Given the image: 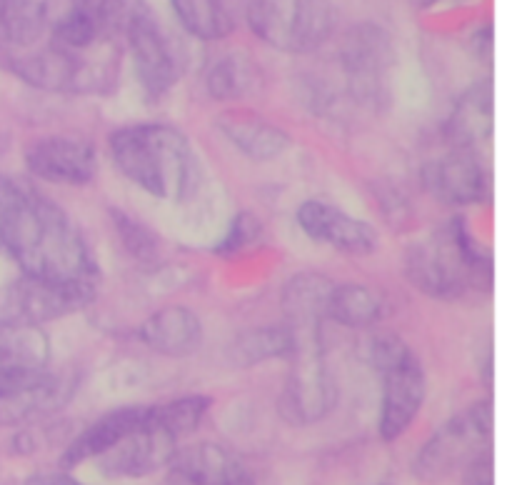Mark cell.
<instances>
[{
	"label": "cell",
	"mask_w": 512,
	"mask_h": 485,
	"mask_svg": "<svg viewBox=\"0 0 512 485\" xmlns=\"http://www.w3.org/2000/svg\"><path fill=\"white\" fill-rule=\"evenodd\" d=\"M408 345L398 338V335L390 333H378L373 338H368V343H363V358L365 363L373 365L378 373H383L385 368H390L393 363H398L405 353H408Z\"/></svg>",
	"instance_id": "34"
},
{
	"label": "cell",
	"mask_w": 512,
	"mask_h": 485,
	"mask_svg": "<svg viewBox=\"0 0 512 485\" xmlns=\"http://www.w3.org/2000/svg\"><path fill=\"white\" fill-rule=\"evenodd\" d=\"M145 405H123V408H115L110 413L100 415L95 423H90L88 428L80 430L65 450L60 453L58 465L60 470H73L78 465L88 463V460H98L100 455L108 453L110 448L120 443L128 433H133L140 423H143Z\"/></svg>",
	"instance_id": "20"
},
{
	"label": "cell",
	"mask_w": 512,
	"mask_h": 485,
	"mask_svg": "<svg viewBox=\"0 0 512 485\" xmlns=\"http://www.w3.org/2000/svg\"><path fill=\"white\" fill-rule=\"evenodd\" d=\"M263 85L258 63L245 53H228L205 70V90L220 103H238Z\"/></svg>",
	"instance_id": "25"
},
{
	"label": "cell",
	"mask_w": 512,
	"mask_h": 485,
	"mask_svg": "<svg viewBox=\"0 0 512 485\" xmlns=\"http://www.w3.org/2000/svg\"><path fill=\"white\" fill-rule=\"evenodd\" d=\"M25 485H85L83 480L75 478L70 470H45V473H35L25 480Z\"/></svg>",
	"instance_id": "38"
},
{
	"label": "cell",
	"mask_w": 512,
	"mask_h": 485,
	"mask_svg": "<svg viewBox=\"0 0 512 485\" xmlns=\"http://www.w3.org/2000/svg\"><path fill=\"white\" fill-rule=\"evenodd\" d=\"M385 315L380 290L365 283H335L328 300V320L345 328H373Z\"/></svg>",
	"instance_id": "26"
},
{
	"label": "cell",
	"mask_w": 512,
	"mask_h": 485,
	"mask_svg": "<svg viewBox=\"0 0 512 485\" xmlns=\"http://www.w3.org/2000/svg\"><path fill=\"white\" fill-rule=\"evenodd\" d=\"M93 45L70 50L50 43L48 48L18 55L10 63L13 73L33 88L50 93H108L118 75V45L103 38L98 53L90 55Z\"/></svg>",
	"instance_id": "4"
},
{
	"label": "cell",
	"mask_w": 512,
	"mask_h": 485,
	"mask_svg": "<svg viewBox=\"0 0 512 485\" xmlns=\"http://www.w3.org/2000/svg\"><path fill=\"white\" fill-rule=\"evenodd\" d=\"M45 35L40 0H0V48H30Z\"/></svg>",
	"instance_id": "28"
},
{
	"label": "cell",
	"mask_w": 512,
	"mask_h": 485,
	"mask_svg": "<svg viewBox=\"0 0 512 485\" xmlns=\"http://www.w3.org/2000/svg\"><path fill=\"white\" fill-rule=\"evenodd\" d=\"M138 338L165 358H188L203 343V320L185 305H165L143 320Z\"/></svg>",
	"instance_id": "21"
},
{
	"label": "cell",
	"mask_w": 512,
	"mask_h": 485,
	"mask_svg": "<svg viewBox=\"0 0 512 485\" xmlns=\"http://www.w3.org/2000/svg\"><path fill=\"white\" fill-rule=\"evenodd\" d=\"M23 190H25L23 183H18V180H13V178H8V175L0 173V233H3L10 213H13L15 205H18Z\"/></svg>",
	"instance_id": "36"
},
{
	"label": "cell",
	"mask_w": 512,
	"mask_h": 485,
	"mask_svg": "<svg viewBox=\"0 0 512 485\" xmlns=\"http://www.w3.org/2000/svg\"><path fill=\"white\" fill-rule=\"evenodd\" d=\"M380 375H383V393H380L378 435L383 443H398L423 410L428 378L413 350H408L398 363L385 368Z\"/></svg>",
	"instance_id": "12"
},
{
	"label": "cell",
	"mask_w": 512,
	"mask_h": 485,
	"mask_svg": "<svg viewBox=\"0 0 512 485\" xmlns=\"http://www.w3.org/2000/svg\"><path fill=\"white\" fill-rule=\"evenodd\" d=\"M43 15L45 33L60 48L83 50L105 38L95 0H45Z\"/></svg>",
	"instance_id": "23"
},
{
	"label": "cell",
	"mask_w": 512,
	"mask_h": 485,
	"mask_svg": "<svg viewBox=\"0 0 512 485\" xmlns=\"http://www.w3.org/2000/svg\"><path fill=\"white\" fill-rule=\"evenodd\" d=\"M123 40L133 53L135 73H138V80L148 98H160L178 83L180 73H183L178 45L170 40L153 10L145 13L138 23L130 25Z\"/></svg>",
	"instance_id": "14"
},
{
	"label": "cell",
	"mask_w": 512,
	"mask_h": 485,
	"mask_svg": "<svg viewBox=\"0 0 512 485\" xmlns=\"http://www.w3.org/2000/svg\"><path fill=\"white\" fill-rule=\"evenodd\" d=\"M115 168L133 185L170 203H183L200 185V163L183 130L168 123H135L108 140Z\"/></svg>",
	"instance_id": "2"
},
{
	"label": "cell",
	"mask_w": 512,
	"mask_h": 485,
	"mask_svg": "<svg viewBox=\"0 0 512 485\" xmlns=\"http://www.w3.org/2000/svg\"><path fill=\"white\" fill-rule=\"evenodd\" d=\"M210 405H213V398H208V395H180V398L150 405V413L165 428L173 430L180 440H185L200 428L205 415L210 413Z\"/></svg>",
	"instance_id": "30"
},
{
	"label": "cell",
	"mask_w": 512,
	"mask_h": 485,
	"mask_svg": "<svg viewBox=\"0 0 512 485\" xmlns=\"http://www.w3.org/2000/svg\"><path fill=\"white\" fill-rule=\"evenodd\" d=\"M73 393V380L58 373L43 370H20V373L0 375V425L38 423L40 418L53 415Z\"/></svg>",
	"instance_id": "11"
},
{
	"label": "cell",
	"mask_w": 512,
	"mask_h": 485,
	"mask_svg": "<svg viewBox=\"0 0 512 485\" xmlns=\"http://www.w3.org/2000/svg\"><path fill=\"white\" fill-rule=\"evenodd\" d=\"M260 235H263V223H260L258 215L248 213V210L238 213L230 220V228L225 233V238L220 240L218 253H240V250L258 243Z\"/></svg>",
	"instance_id": "33"
},
{
	"label": "cell",
	"mask_w": 512,
	"mask_h": 485,
	"mask_svg": "<svg viewBox=\"0 0 512 485\" xmlns=\"http://www.w3.org/2000/svg\"><path fill=\"white\" fill-rule=\"evenodd\" d=\"M298 225L310 240L340 253L368 255L378 250V230L373 225L325 200H305L298 208Z\"/></svg>",
	"instance_id": "17"
},
{
	"label": "cell",
	"mask_w": 512,
	"mask_h": 485,
	"mask_svg": "<svg viewBox=\"0 0 512 485\" xmlns=\"http://www.w3.org/2000/svg\"><path fill=\"white\" fill-rule=\"evenodd\" d=\"M373 485H393V483H373Z\"/></svg>",
	"instance_id": "40"
},
{
	"label": "cell",
	"mask_w": 512,
	"mask_h": 485,
	"mask_svg": "<svg viewBox=\"0 0 512 485\" xmlns=\"http://www.w3.org/2000/svg\"><path fill=\"white\" fill-rule=\"evenodd\" d=\"M25 165L35 178L55 185H88L98 173L95 148L73 135H48L25 148Z\"/></svg>",
	"instance_id": "16"
},
{
	"label": "cell",
	"mask_w": 512,
	"mask_h": 485,
	"mask_svg": "<svg viewBox=\"0 0 512 485\" xmlns=\"http://www.w3.org/2000/svg\"><path fill=\"white\" fill-rule=\"evenodd\" d=\"M0 250L30 278L98 285V263L75 220L28 185L0 233Z\"/></svg>",
	"instance_id": "1"
},
{
	"label": "cell",
	"mask_w": 512,
	"mask_h": 485,
	"mask_svg": "<svg viewBox=\"0 0 512 485\" xmlns=\"http://www.w3.org/2000/svg\"><path fill=\"white\" fill-rule=\"evenodd\" d=\"M50 363V340L40 325L0 318V375L43 370Z\"/></svg>",
	"instance_id": "24"
},
{
	"label": "cell",
	"mask_w": 512,
	"mask_h": 485,
	"mask_svg": "<svg viewBox=\"0 0 512 485\" xmlns=\"http://www.w3.org/2000/svg\"><path fill=\"white\" fill-rule=\"evenodd\" d=\"M98 3L100 30L105 38L123 40L130 25L138 23L145 13H150L148 0H95Z\"/></svg>",
	"instance_id": "31"
},
{
	"label": "cell",
	"mask_w": 512,
	"mask_h": 485,
	"mask_svg": "<svg viewBox=\"0 0 512 485\" xmlns=\"http://www.w3.org/2000/svg\"><path fill=\"white\" fill-rule=\"evenodd\" d=\"M183 440L165 428L158 418H153L150 405H145L143 423L125 435L115 448L98 458V470L105 478L113 480H138L160 473Z\"/></svg>",
	"instance_id": "10"
},
{
	"label": "cell",
	"mask_w": 512,
	"mask_h": 485,
	"mask_svg": "<svg viewBox=\"0 0 512 485\" xmlns=\"http://www.w3.org/2000/svg\"><path fill=\"white\" fill-rule=\"evenodd\" d=\"M493 443V403L478 400L445 420L415 453L413 475L423 483H435L448 478L455 470H463L465 463L490 450Z\"/></svg>",
	"instance_id": "5"
},
{
	"label": "cell",
	"mask_w": 512,
	"mask_h": 485,
	"mask_svg": "<svg viewBox=\"0 0 512 485\" xmlns=\"http://www.w3.org/2000/svg\"><path fill=\"white\" fill-rule=\"evenodd\" d=\"M95 290L98 285L55 283L20 273L18 280H10L0 290V318L43 328V323L88 308L95 300Z\"/></svg>",
	"instance_id": "8"
},
{
	"label": "cell",
	"mask_w": 512,
	"mask_h": 485,
	"mask_svg": "<svg viewBox=\"0 0 512 485\" xmlns=\"http://www.w3.org/2000/svg\"><path fill=\"white\" fill-rule=\"evenodd\" d=\"M405 275L428 298L458 300L468 293H490L493 255L475 240L463 218H455L410 245Z\"/></svg>",
	"instance_id": "3"
},
{
	"label": "cell",
	"mask_w": 512,
	"mask_h": 485,
	"mask_svg": "<svg viewBox=\"0 0 512 485\" xmlns=\"http://www.w3.org/2000/svg\"><path fill=\"white\" fill-rule=\"evenodd\" d=\"M245 18L260 40L285 53H313L335 28L330 0H250Z\"/></svg>",
	"instance_id": "6"
},
{
	"label": "cell",
	"mask_w": 512,
	"mask_h": 485,
	"mask_svg": "<svg viewBox=\"0 0 512 485\" xmlns=\"http://www.w3.org/2000/svg\"><path fill=\"white\" fill-rule=\"evenodd\" d=\"M290 353H293V335L285 323L243 330L228 348L230 363L238 368H253L268 360L290 358Z\"/></svg>",
	"instance_id": "27"
},
{
	"label": "cell",
	"mask_w": 512,
	"mask_h": 485,
	"mask_svg": "<svg viewBox=\"0 0 512 485\" xmlns=\"http://www.w3.org/2000/svg\"><path fill=\"white\" fill-rule=\"evenodd\" d=\"M340 65L350 95L363 105L385 100V78L393 65V40L380 25L358 23L340 40Z\"/></svg>",
	"instance_id": "9"
},
{
	"label": "cell",
	"mask_w": 512,
	"mask_h": 485,
	"mask_svg": "<svg viewBox=\"0 0 512 485\" xmlns=\"http://www.w3.org/2000/svg\"><path fill=\"white\" fill-rule=\"evenodd\" d=\"M463 485H495L493 450H483L463 465Z\"/></svg>",
	"instance_id": "35"
},
{
	"label": "cell",
	"mask_w": 512,
	"mask_h": 485,
	"mask_svg": "<svg viewBox=\"0 0 512 485\" xmlns=\"http://www.w3.org/2000/svg\"><path fill=\"white\" fill-rule=\"evenodd\" d=\"M410 5H415V8H433V5H440V3H463V0H408Z\"/></svg>",
	"instance_id": "39"
},
{
	"label": "cell",
	"mask_w": 512,
	"mask_h": 485,
	"mask_svg": "<svg viewBox=\"0 0 512 485\" xmlns=\"http://www.w3.org/2000/svg\"><path fill=\"white\" fill-rule=\"evenodd\" d=\"M493 83L480 80L470 85L453 105L448 123H445V135H448L453 148H465L480 153L488 148L493 140Z\"/></svg>",
	"instance_id": "22"
},
{
	"label": "cell",
	"mask_w": 512,
	"mask_h": 485,
	"mask_svg": "<svg viewBox=\"0 0 512 485\" xmlns=\"http://www.w3.org/2000/svg\"><path fill=\"white\" fill-rule=\"evenodd\" d=\"M113 225L118 230L120 240H123V248L128 250L130 258L140 260V263H153L160 255V240L158 235L150 228H145L140 220L130 218V215L113 210Z\"/></svg>",
	"instance_id": "32"
},
{
	"label": "cell",
	"mask_w": 512,
	"mask_h": 485,
	"mask_svg": "<svg viewBox=\"0 0 512 485\" xmlns=\"http://www.w3.org/2000/svg\"><path fill=\"white\" fill-rule=\"evenodd\" d=\"M470 43H473L475 58L483 65H490V60H493V28H490V25H483L480 30H475Z\"/></svg>",
	"instance_id": "37"
},
{
	"label": "cell",
	"mask_w": 512,
	"mask_h": 485,
	"mask_svg": "<svg viewBox=\"0 0 512 485\" xmlns=\"http://www.w3.org/2000/svg\"><path fill=\"white\" fill-rule=\"evenodd\" d=\"M160 473L158 485H255L245 460L213 440L180 445Z\"/></svg>",
	"instance_id": "13"
},
{
	"label": "cell",
	"mask_w": 512,
	"mask_h": 485,
	"mask_svg": "<svg viewBox=\"0 0 512 485\" xmlns=\"http://www.w3.org/2000/svg\"><path fill=\"white\" fill-rule=\"evenodd\" d=\"M290 370L278 398V413L293 428H310L338 405V380L325 363L323 340L295 343Z\"/></svg>",
	"instance_id": "7"
},
{
	"label": "cell",
	"mask_w": 512,
	"mask_h": 485,
	"mask_svg": "<svg viewBox=\"0 0 512 485\" xmlns=\"http://www.w3.org/2000/svg\"><path fill=\"white\" fill-rule=\"evenodd\" d=\"M423 183L430 195L448 205H480L490 198V180L480 153L453 148L428 160Z\"/></svg>",
	"instance_id": "15"
},
{
	"label": "cell",
	"mask_w": 512,
	"mask_h": 485,
	"mask_svg": "<svg viewBox=\"0 0 512 485\" xmlns=\"http://www.w3.org/2000/svg\"><path fill=\"white\" fill-rule=\"evenodd\" d=\"M170 5L183 28L200 40H220L235 30L225 0H170Z\"/></svg>",
	"instance_id": "29"
},
{
	"label": "cell",
	"mask_w": 512,
	"mask_h": 485,
	"mask_svg": "<svg viewBox=\"0 0 512 485\" xmlns=\"http://www.w3.org/2000/svg\"><path fill=\"white\" fill-rule=\"evenodd\" d=\"M218 133L235 150L255 163H268L280 158L293 145L290 135L278 123L248 108H228L215 118Z\"/></svg>",
	"instance_id": "18"
},
{
	"label": "cell",
	"mask_w": 512,
	"mask_h": 485,
	"mask_svg": "<svg viewBox=\"0 0 512 485\" xmlns=\"http://www.w3.org/2000/svg\"><path fill=\"white\" fill-rule=\"evenodd\" d=\"M335 280L320 273H298L283 288V315L293 340L323 338V323L328 320V300Z\"/></svg>",
	"instance_id": "19"
}]
</instances>
